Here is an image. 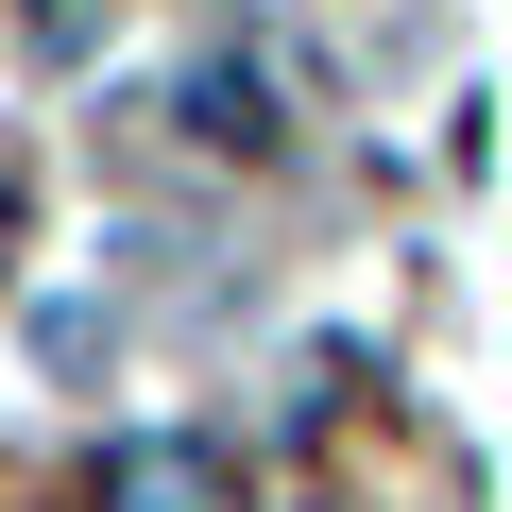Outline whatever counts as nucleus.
I'll use <instances>...</instances> for the list:
<instances>
[{"label": "nucleus", "instance_id": "obj_1", "mask_svg": "<svg viewBox=\"0 0 512 512\" xmlns=\"http://www.w3.org/2000/svg\"><path fill=\"white\" fill-rule=\"evenodd\" d=\"M103 512H222V461L205 444H120L103 461Z\"/></svg>", "mask_w": 512, "mask_h": 512}, {"label": "nucleus", "instance_id": "obj_2", "mask_svg": "<svg viewBox=\"0 0 512 512\" xmlns=\"http://www.w3.org/2000/svg\"><path fill=\"white\" fill-rule=\"evenodd\" d=\"M188 137H222V154H274V120H256V69H188Z\"/></svg>", "mask_w": 512, "mask_h": 512}]
</instances>
